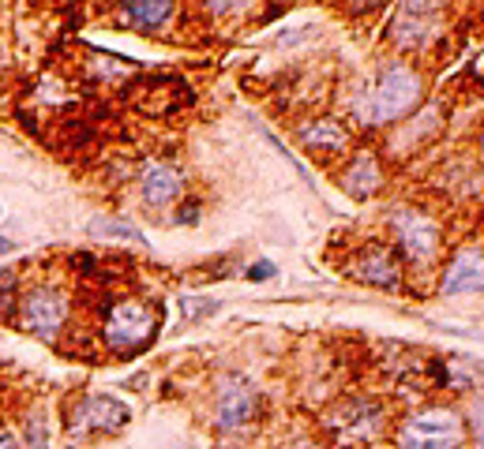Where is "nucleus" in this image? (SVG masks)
Masks as SVG:
<instances>
[{"label": "nucleus", "mask_w": 484, "mask_h": 449, "mask_svg": "<svg viewBox=\"0 0 484 449\" xmlns=\"http://www.w3.org/2000/svg\"><path fill=\"white\" fill-rule=\"evenodd\" d=\"M72 318H75V300L68 293V285H60V281L23 285L19 308H15V326L23 333L38 337L45 345H60V337L68 333Z\"/></svg>", "instance_id": "7ed1b4c3"}, {"label": "nucleus", "mask_w": 484, "mask_h": 449, "mask_svg": "<svg viewBox=\"0 0 484 449\" xmlns=\"http://www.w3.org/2000/svg\"><path fill=\"white\" fill-rule=\"evenodd\" d=\"M353 278L372 285V288H383V293H390V288L402 285V255L390 247V244H368L365 251H357Z\"/></svg>", "instance_id": "1a4fd4ad"}, {"label": "nucleus", "mask_w": 484, "mask_h": 449, "mask_svg": "<svg viewBox=\"0 0 484 449\" xmlns=\"http://www.w3.org/2000/svg\"><path fill=\"white\" fill-rule=\"evenodd\" d=\"M23 445L27 449H50V423L42 408H30L23 415Z\"/></svg>", "instance_id": "f3484780"}, {"label": "nucleus", "mask_w": 484, "mask_h": 449, "mask_svg": "<svg viewBox=\"0 0 484 449\" xmlns=\"http://www.w3.org/2000/svg\"><path fill=\"white\" fill-rule=\"evenodd\" d=\"M196 221H199V199H181L177 224H196Z\"/></svg>", "instance_id": "aec40b11"}, {"label": "nucleus", "mask_w": 484, "mask_h": 449, "mask_svg": "<svg viewBox=\"0 0 484 449\" xmlns=\"http://www.w3.org/2000/svg\"><path fill=\"white\" fill-rule=\"evenodd\" d=\"M383 187V165L380 157L372 150H361L353 157V162L346 165V172H342V191H346L350 199H372L376 191Z\"/></svg>", "instance_id": "4468645a"}, {"label": "nucleus", "mask_w": 484, "mask_h": 449, "mask_svg": "<svg viewBox=\"0 0 484 449\" xmlns=\"http://www.w3.org/2000/svg\"><path fill=\"white\" fill-rule=\"evenodd\" d=\"M162 330V303L150 296H109L98 308V337L109 356L132 360L158 341Z\"/></svg>", "instance_id": "f03ea898"}, {"label": "nucleus", "mask_w": 484, "mask_h": 449, "mask_svg": "<svg viewBox=\"0 0 484 449\" xmlns=\"http://www.w3.org/2000/svg\"><path fill=\"white\" fill-rule=\"evenodd\" d=\"M19 274L15 270H0V318H8V323H15V308H19Z\"/></svg>", "instance_id": "a211bd4d"}, {"label": "nucleus", "mask_w": 484, "mask_h": 449, "mask_svg": "<svg viewBox=\"0 0 484 449\" xmlns=\"http://www.w3.org/2000/svg\"><path fill=\"white\" fill-rule=\"evenodd\" d=\"M0 449H19V442H15V435L4 423H0Z\"/></svg>", "instance_id": "4be33fe9"}, {"label": "nucleus", "mask_w": 484, "mask_h": 449, "mask_svg": "<svg viewBox=\"0 0 484 449\" xmlns=\"http://www.w3.org/2000/svg\"><path fill=\"white\" fill-rule=\"evenodd\" d=\"M390 229H395L398 247L413 266H432L440 259L443 236H440V224L428 214L413 210V206H398V210H390Z\"/></svg>", "instance_id": "423d86ee"}, {"label": "nucleus", "mask_w": 484, "mask_h": 449, "mask_svg": "<svg viewBox=\"0 0 484 449\" xmlns=\"http://www.w3.org/2000/svg\"><path fill=\"white\" fill-rule=\"evenodd\" d=\"M440 4H398L395 19H390L387 38L395 42V49L402 53H417V49H428L440 34Z\"/></svg>", "instance_id": "6e6552de"}, {"label": "nucleus", "mask_w": 484, "mask_h": 449, "mask_svg": "<svg viewBox=\"0 0 484 449\" xmlns=\"http://www.w3.org/2000/svg\"><path fill=\"white\" fill-rule=\"evenodd\" d=\"M87 236H98V240H132V244H150V240L135 229L132 221L124 217H90L87 221Z\"/></svg>", "instance_id": "dca6fc26"}, {"label": "nucleus", "mask_w": 484, "mask_h": 449, "mask_svg": "<svg viewBox=\"0 0 484 449\" xmlns=\"http://www.w3.org/2000/svg\"><path fill=\"white\" fill-rule=\"evenodd\" d=\"M256 415V390L241 375H222L214 390V423L226 438H237Z\"/></svg>", "instance_id": "0eeeda50"}, {"label": "nucleus", "mask_w": 484, "mask_h": 449, "mask_svg": "<svg viewBox=\"0 0 484 449\" xmlns=\"http://www.w3.org/2000/svg\"><path fill=\"white\" fill-rule=\"evenodd\" d=\"M139 199L147 210H165L169 202L184 199V176L169 162H147L139 169Z\"/></svg>", "instance_id": "9d476101"}, {"label": "nucleus", "mask_w": 484, "mask_h": 449, "mask_svg": "<svg viewBox=\"0 0 484 449\" xmlns=\"http://www.w3.org/2000/svg\"><path fill=\"white\" fill-rule=\"evenodd\" d=\"M222 303L218 300H211V296H203V300H192V296H184L181 300V311L188 315V323H199V318H207V315H214Z\"/></svg>", "instance_id": "6ab92c4d"}, {"label": "nucleus", "mask_w": 484, "mask_h": 449, "mask_svg": "<svg viewBox=\"0 0 484 449\" xmlns=\"http://www.w3.org/2000/svg\"><path fill=\"white\" fill-rule=\"evenodd\" d=\"M12 251H15V244H12L8 236H0V255H12Z\"/></svg>", "instance_id": "b1692460"}, {"label": "nucleus", "mask_w": 484, "mask_h": 449, "mask_svg": "<svg viewBox=\"0 0 484 449\" xmlns=\"http://www.w3.org/2000/svg\"><path fill=\"white\" fill-rule=\"evenodd\" d=\"M132 423V405L117 393H80L65 412L68 438H113Z\"/></svg>", "instance_id": "20e7f679"}, {"label": "nucleus", "mask_w": 484, "mask_h": 449, "mask_svg": "<svg viewBox=\"0 0 484 449\" xmlns=\"http://www.w3.org/2000/svg\"><path fill=\"white\" fill-rule=\"evenodd\" d=\"M380 423V405H372V400H342L331 412V427L338 430V438H376Z\"/></svg>", "instance_id": "f8f14e48"}, {"label": "nucleus", "mask_w": 484, "mask_h": 449, "mask_svg": "<svg viewBox=\"0 0 484 449\" xmlns=\"http://www.w3.org/2000/svg\"><path fill=\"white\" fill-rule=\"evenodd\" d=\"M301 142L311 150V154H319V157H338L342 150L350 147V135H346V127H342L338 120L331 117H319V120H308L301 124Z\"/></svg>", "instance_id": "2eb2a0df"}, {"label": "nucleus", "mask_w": 484, "mask_h": 449, "mask_svg": "<svg viewBox=\"0 0 484 449\" xmlns=\"http://www.w3.org/2000/svg\"><path fill=\"white\" fill-rule=\"evenodd\" d=\"M484 293V251L462 247L443 270V296H470Z\"/></svg>", "instance_id": "9b49d317"}, {"label": "nucleus", "mask_w": 484, "mask_h": 449, "mask_svg": "<svg viewBox=\"0 0 484 449\" xmlns=\"http://www.w3.org/2000/svg\"><path fill=\"white\" fill-rule=\"evenodd\" d=\"M120 23L128 30H139V34H158L162 27L173 23L177 4L173 0H124L117 8Z\"/></svg>", "instance_id": "ddd939ff"}, {"label": "nucleus", "mask_w": 484, "mask_h": 449, "mask_svg": "<svg viewBox=\"0 0 484 449\" xmlns=\"http://www.w3.org/2000/svg\"><path fill=\"white\" fill-rule=\"evenodd\" d=\"M465 442V423L455 408H420L398 427V449H458Z\"/></svg>", "instance_id": "39448f33"}, {"label": "nucleus", "mask_w": 484, "mask_h": 449, "mask_svg": "<svg viewBox=\"0 0 484 449\" xmlns=\"http://www.w3.org/2000/svg\"><path fill=\"white\" fill-rule=\"evenodd\" d=\"M480 147H484V135H480Z\"/></svg>", "instance_id": "393cba45"}, {"label": "nucleus", "mask_w": 484, "mask_h": 449, "mask_svg": "<svg viewBox=\"0 0 484 449\" xmlns=\"http://www.w3.org/2000/svg\"><path fill=\"white\" fill-rule=\"evenodd\" d=\"M420 98H425V79L417 68L402 60H390L376 75L365 79V87L353 98V117L365 127H387L405 117H413Z\"/></svg>", "instance_id": "f257e3e1"}, {"label": "nucleus", "mask_w": 484, "mask_h": 449, "mask_svg": "<svg viewBox=\"0 0 484 449\" xmlns=\"http://www.w3.org/2000/svg\"><path fill=\"white\" fill-rule=\"evenodd\" d=\"M282 449H323V445H316L311 438H296V442H289V445H282Z\"/></svg>", "instance_id": "5701e85b"}, {"label": "nucleus", "mask_w": 484, "mask_h": 449, "mask_svg": "<svg viewBox=\"0 0 484 449\" xmlns=\"http://www.w3.org/2000/svg\"><path fill=\"white\" fill-rule=\"evenodd\" d=\"M274 274H278V270H274V263H267V259L248 270V278H252V281H267V278H274Z\"/></svg>", "instance_id": "412c9836"}]
</instances>
